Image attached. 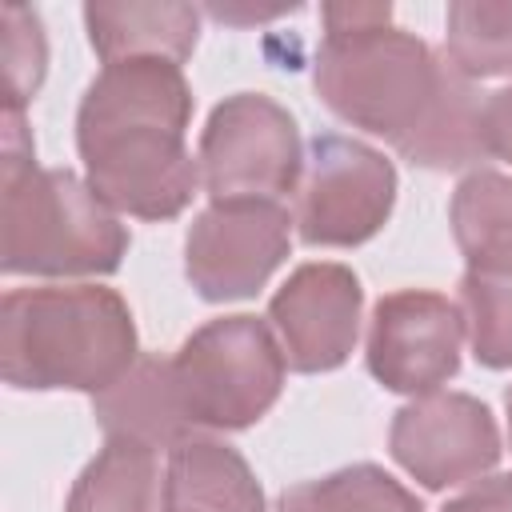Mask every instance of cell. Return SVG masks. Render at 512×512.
<instances>
[{
    "instance_id": "cell-17",
    "label": "cell",
    "mask_w": 512,
    "mask_h": 512,
    "mask_svg": "<svg viewBox=\"0 0 512 512\" xmlns=\"http://www.w3.org/2000/svg\"><path fill=\"white\" fill-rule=\"evenodd\" d=\"M272 512H424V504L380 464H348L284 488Z\"/></svg>"
},
{
    "instance_id": "cell-3",
    "label": "cell",
    "mask_w": 512,
    "mask_h": 512,
    "mask_svg": "<svg viewBox=\"0 0 512 512\" xmlns=\"http://www.w3.org/2000/svg\"><path fill=\"white\" fill-rule=\"evenodd\" d=\"M136 360V320L116 288L40 284L0 300V376L20 392L100 396Z\"/></svg>"
},
{
    "instance_id": "cell-4",
    "label": "cell",
    "mask_w": 512,
    "mask_h": 512,
    "mask_svg": "<svg viewBox=\"0 0 512 512\" xmlns=\"http://www.w3.org/2000/svg\"><path fill=\"white\" fill-rule=\"evenodd\" d=\"M128 228L72 168L0 164L4 276H112L128 256Z\"/></svg>"
},
{
    "instance_id": "cell-18",
    "label": "cell",
    "mask_w": 512,
    "mask_h": 512,
    "mask_svg": "<svg viewBox=\"0 0 512 512\" xmlns=\"http://www.w3.org/2000/svg\"><path fill=\"white\" fill-rule=\"evenodd\" d=\"M444 56L460 76H512V4L508 0H452L444 12Z\"/></svg>"
},
{
    "instance_id": "cell-20",
    "label": "cell",
    "mask_w": 512,
    "mask_h": 512,
    "mask_svg": "<svg viewBox=\"0 0 512 512\" xmlns=\"http://www.w3.org/2000/svg\"><path fill=\"white\" fill-rule=\"evenodd\" d=\"M0 64H4V108H28L48 72V40L36 8H0Z\"/></svg>"
},
{
    "instance_id": "cell-22",
    "label": "cell",
    "mask_w": 512,
    "mask_h": 512,
    "mask_svg": "<svg viewBox=\"0 0 512 512\" xmlns=\"http://www.w3.org/2000/svg\"><path fill=\"white\" fill-rule=\"evenodd\" d=\"M484 140L488 156L512 164V84L484 96Z\"/></svg>"
},
{
    "instance_id": "cell-13",
    "label": "cell",
    "mask_w": 512,
    "mask_h": 512,
    "mask_svg": "<svg viewBox=\"0 0 512 512\" xmlns=\"http://www.w3.org/2000/svg\"><path fill=\"white\" fill-rule=\"evenodd\" d=\"M168 512H268L248 460L204 432L168 448Z\"/></svg>"
},
{
    "instance_id": "cell-8",
    "label": "cell",
    "mask_w": 512,
    "mask_h": 512,
    "mask_svg": "<svg viewBox=\"0 0 512 512\" xmlns=\"http://www.w3.org/2000/svg\"><path fill=\"white\" fill-rule=\"evenodd\" d=\"M292 216L272 200L208 204L184 236V276L208 304L248 300L284 264Z\"/></svg>"
},
{
    "instance_id": "cell-14",
    "label": "cell",
    "mask_w": 512,
    "mask_h": 512,
    "mask_svg": "<svg viewBox=\"0 0 512 512\" xmlns=\"http://www.w3.org/2000/svg\"><path fill=\"white\" fill-rule=\"evenodd\" d=\"M64 512H168V460L160 448L108 436L76 476Z\"/></svg>"
},
{
    "instance_id": "cell-10",
    "label": "cell",
    "mask_w": 512,
    "mask_h": 512,
    "mask_svg": "<svg viewBox=\"0 0 512 512\" xmlns=\"http://www.w3.org/2000/svg\"><path fill=\"white\" fill-rule=\"evenodd\" d=\"M392 460L428 492L480 480L500 460V428L484 400L468 392H428L396 408L388 428Z\"/></svg>"
},
{
    "instance_id": "cell-9",
    "label": "cell",
    "mask_w": 512,
    "mask_h": 512,
    "mask_svg": "<svg viewBox=\"0 0 512 512\" xmlns=\"http://www.w3.org/2000/svg\"><path fill=\"white\" fill-rule=\"evenodd\" d=\"M464 336V312L444 292L396 288L372 304L364 360L388 392L428 396L460 372Z\"/></svg>"
},
{
    "instance_id": "cell-12",
    "label": "cell",
    "mask_w": 512,
    "mask_h": 512,
    "mask_svg": "<svg viewBox=\"0 0 512 512\" xmlns=\"http://www.w3.org/2000/svg\"><path fill=\"white\" fill-rule=\"evenodd\" d=\"M88 44L104 64L120 60H168L184 64L200 40V8L160 0H92L84 4Z\"/></svg>"
},
{
    "instance_id": "cell-5",
    "label": "cell",
    "mask_w": 512,
    "mask_h": 512,
    "mask_svg": "<svg viewBox=\"0 0 512 512\" xmlns=\"http://www.w3.org/2000/svg\"><path fill=\"white\" fill-rule=\"evenodd\" d=\"M288 360L268 320L236 312L200 324L168 360L176 404L192 432L252 428L284 392Z\"/></svg>"
},
{
    "instance_id": "cell-19",
    "label": "cell",
    "mask_w": 512,
    "mask_h": 512,
    "mask_svg": "<svg viewBox=\"0 0 512 512\" xmlns=\"http://www.w3.org/2000/svg\"><path fill=\"white\" fill-rule=\"evenodd\" d=\"M460 312L476 364L504 372L512 368V272H476L460 276Z\"/></svg>"
},
{
    "instance_id": "cell-23",
    "label": "cell",
    "mask_w": 512,
    "mask_h": 512,
    "mask_svg": "<svg viewBox=\"0 0 512 512\" xmlns=\"http://www.w3.org/2000/svg\"><path fill=\"white\" fill-rule=\"evenodd\" d=\"M508 444H512V392H508Z\"/></svg>"
},
{
    "instance_id": "cell-16",
    "label": "cell",
    "mask_w": 512,
    "mask_h": 512,
    "mask_svg": "<svg viewBox=\"0 0 512 512\" xmlns=\"http://www.w3.org/2000/svg\"><path fill=\"white\" fill-rule=\"evenodd\" d=\"M452 236L476 272H512V176L476 168L448 204Z\"/></svg>"
},
{
    "instance_id": "cell-21",
    "label": "cell",
    "mask_w": 512,
    "mask_h": 512,
    "mask_svg": "<svg viewBox=\"0 0 512 512\" xmlns=\"http://www.w3.org/2000/svg\"><path fill=\"white\" fill-rule=\"evenodd\" d=\"M440 512H512V472L480 476L472 488L452 496Z\"/></svg>"
},
{
    "instance_id": "cell-6",
    "label": "cell",
    "mask_w": 512,
    "mask_h": 512,
    "mask_svg": "<svg viewBox=\"0 0 512 512\" xmlns=\"http://www.w3.org/2000/svg\"><path fill=\"white\" fill-rule=\"evenodd\" d=\"M200 184L212 204L280 200L296 192L304 140L296 116L264 92L224 96L200 132Z\"/></svg>"
},
{
    "instance_id": "cell-7",
    "label": "cell",
    "mask_w": 512,
    "mask_h": 512,
    "mask_svg": "<svg viewBox=\"0 0 512 512\" xmlns=\"http://www.w3.org/2000/svg\"><path fill=\"white\" fill-rule=\"evenodd\" d=\"M396 204L392 160L344 132L312 136L296 180L292 224L308 248H356L372 240Z\"/></svg>"
},
{
    "instance_id": "cell-2",
    "label": "cell",
    "mask_w": 512,
    "mask_h": 512,
    "mask_svg": "<svg viewBox=\"0 0 512 512\" xmlns=\"http://www.w3.org/2000/svg\"><path fill=\"white\" fill-rule=\"evenodd\" d=\"M192 84L168 60L104 64L76 108V152L84 180L120 216L172 220L200 184V160L184 136Z\"/></svg>"
},
{
    "instance_id": "cell-11",
    "label": "cell",
    "mask_w": 512,
    "mask_h": 512,
    "mask_svg": "<svg viewBox=\"0 0 512 512\" xmlns=\"http://www.w3.org/2000/svg\"><path fill=\"white\" fill-rule=\"evenodd\" d=\"M364 288L348 264L308 260L268 300V328L292 372L316 376L340 368L360 336Z\"/></svg>"
},
{
    "instance_id": "cell-1",
    "label": "cell",
    "mask_w": 512,
    "mask_h": 512,
    "mask_svg": "<svg viewBox=\"0 0 512 512\" xmlns=\"http://www.w3.org/2000/svg\"><path fill=\"white\" fill-rule=\"evenodd\" d=\"M320 16L312 84L328 112L432 172L488 160L484 92L428 40L396 28L388 4H324Z\"/></svg>"
},
{
    "instance_id": "cell-15",
    "label": "cell",
    "mask_w": 512,
    "mask_h": 512,
    "mask_svg": "<svg viewBox=\"0 0 512 512\" xmlns=\"http://www.w3.org/2000/svg\"><path fill=\"white\" fill-rule=\"evenodd\" d=\"M92 412H96V424L104 428V440L124 436L148 448H172L184 436H192L172 392L168 360L160 356H140L112 388L92 396Z\"/></svg>"
}]
</instances>
